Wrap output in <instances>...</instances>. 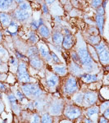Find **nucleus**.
I'll return each mask as SVG.
<instances>
[{
    "mask_svg": "<svg viewBox=\"0 0 109 123\" xmlns=\"http://www.w3.org/2000/svg\"><path fill=\"white\" fill-rule=\"evenodd\" d=\"M87 49H88V52L90 53V57H92V59L94 60L95 62H98V54H97V52L96 50H95L94 47L93 46V45L91 44H89V43H87Z\"/></svg>",
    "mask_w": 109,
    "mask_h": 123,
    "instance_id": "b1692460",
    "label": "nucleus"
},
{
    "mask_svg": "<svg viewBox=\"0 0 109 123\" xmlns=\"http://www.w3.org/2000/svg\"><path fill=\"white\" fill-rule=\"evenodd\" d=\"M17 79L20 82L22 83H29L30 82V76L28 70H27V66L25 62L21 61L19 62L18 66L17 68Z\"/></svg>",
    "mask_w": 109,
    "mask_h": 123,
    "instance_id": "20e7f679",
    "label": "nucleus"
},
{
    "mask_svg": "<svg viewBox=\"0 0 109 123\" xmlns=\"http://www.w3.org/2000/svg\"><path fill=\"white\" fill-rule=\"evenodd\" d=\"M53 42L57 46H62V43L63 40V34L60 31H54L52 35Z\"/></svg>",
    "mask_w": 109,
    "mask_h": 123,
    "instance_id": "a211bd4d",
    "label": "nucleus"
},
{
    "mask_svg": "<svg viewBox=\"0 0 109 123\" xmlns=\"http://www.w3.org/2000/svg\"><path fill=\"white\" fill-rule=\"evenodd\" d=\"M96 25L97 28L98 29L100 35L103 34V27L105 23V8L100 6L99 7L96 9Z\"/></svg>",
    "mask_w": 109,
    "mask_h": 123,
    "instance_id": "0eeeda50",
    "label": "nucleus"
},
{
    "mask_svg": "<svg viewBox=\"0 0 109 123\" xmlns=\"http://www.w3.org/2000/svg\"><path fill=\"white\" fill-rule=\"evenodd\" d=\"M60 2H61V3H62V4L65 5L68 1H67V0H60Z\"/></svg>",
    "mask_w": 109,
    "mask_h": 123,
    "instance_id": "de8ad7c7",
    "label": "nucleus"
},
{
    "mask_svg": "<svg viewBox=\"0 0 109 123\" xmlns=\"http://www.w3.org/2000/svg\"><path fill=\"white\" fill-rule=\"evenodd\" d=\"M98 122H100V123H108V119L105 118L104 117H102L99 118V121H98Z\"/></svg>",
    "mask_w": 109,
    "mask_h": 123,
    "instance_id": "79ce46f5",
    "label": "nucleus"
},
{
    "mask_svg": "<svg viewBox=\"0 0 109 123\" xmlns=\"http://www.w3.org/2000/svg\"><path fill=\"white\" fill-rule=\"evenodd\" d=\"M40 122L42 123H50L53 122V117L49 113H44L40 117Z\"/></svg>",
    "mask_w": 109,
    "mask_h": 123,
    "instance_id": "7c9ffc66",
    "label": "nucleus"
},
{
    "mask_svg": "<svg viewBox=\"0 0 109 123\" xmlns=\"http://www.w3.org/2000/svg\"><path fill=\"white\" fill-rule=\"evenodd\" d=\"M0 90H6L5 85H3V84H2L1 82H0Z\"/></svg>",
    "mask_w": 109,
    "mask_h": 123,
    "instance_id": "49530a36",
    "label": "nucleus"
},
{
    "mask_svg": "<svg viewBox=\"0 0 109 123\" xmlns=\"http://www.w3.org/2000/svg\"><path fill=\"white\" fill-rule=\"evenodd\" d=\"M37 49H38L39 55L41 57V58L44 59V60L47 62L52 61L50 50H49V49L47 47V45L45 44V43H39V45L37 46Z\"/></svg>",
    "mask_w": 109,
    "mask_h": 123,
    "instance_id": "9d476101",
    "label": "nucleus"
},
{
    "mask_svg": "<svg viewBox=\"0 0 109 123\" xmlns=\"http://www.w3.org/2000/svg\"><path fill=\"white\" fill-rule=\"evenodd\" d=\"M75 94H76V93H75ZM83 95H84L83 93H76V94H75L73 100H74V102L76 103V104L82 105V104H83Z\"/></svg>",
    "mask_w": 109,
    "mask_h": 123,
    "instance_id": "c756f323",
    "label": "nucleus"
},
{
    "mask_svg": "<svg viewBox=\"0 0 109 123\" xmlns=\"http://www.w3.org/2000/svg\"><path fill=\"white\" fill-rule=\"evenodd\" d=\"M69 71L71 73V75L76 77H80L81 75L84 73V70L83 67L80 65L77 64V63L74 62L72 60L69 63Z\"/></svg>",
    "mask_w": 109,
    "mask_h": 123,
    "instance_id": "4468645a",
    "label": "nucleus"
},
{
    "mask_svg": "<svg viewBox=\"0 0 109 123\" xmlns=\"http://www.w3.org/2000/svg\"><path fill=\"white\" fill-rule=\"evenodd\" d=\"M43 19L40 18L39 20H37V21H35V20H33L32 21L30 22V27L31 29L33 30L34 31H37L39 28V26L40 25H43Z\"/></svg>",
    "mask_w": 109,
    "mask_h": 123,
    "instance_id": "cd10ccee",
    "label": "nucleus"
},
{
    "mask_svg": "<svg viewBox=\"0 0 109 123\" xmlns=\"http://www.w3.org/2000/svg\"><path fill=\"white\" fill-rule=\"evenodd\" d=\"M45 1V3H46L47 5H51L53 3H54L55 0H44Z\"/></svg>",
    "mask_w": 109,
    "mask_h": 123,
    "instance_id": "a18cd8bd",
    "label": "nucleus"
},
{
    "mask_svg": "<svg viewBox=\"0 0 109 123\" xmlns=\"http://www.w3.org/2000/svg\"><path fill=\"white\" fill-rule=\"evenodd\" d=\"M16 94H17V99H19L20 101H23L24 98H25V94H24L22 92L19 91V90H17V93H16Z\"/></svg>",
    "mask_w": 109,
    "mask_h": 123,
    "instance_id": "4c0bfd02",
    "label": "nucleus"
},
{
    "mask_svg": "<svg viewBox=\"0 0 109 123\" xmlns=\"http://www.w3.org/2000/svg\"><path fill=\"white\" fill-rule=\"evenodd\" d=\"M71 59L74 62H76L77 64H79L81 66L80 60V58H79V56L76 51H72V52L71 53Z\"/></svg>",
    "mask_w": 109,
    "mask_h": 123,
    "instance_id": "2f4dec72",
    "label": "nucleus"
},
{
    "mask_svg": "<svg viewBox=\"0 0 109 123\" xmlns=\"http://www.w3.org/2000/svg\"><path fill=\"white\" fill-rule=\"evenodd\" d=\"M22 93L28 98L39 99L43 94V91L41 90L39 85L32 84V83H23L21 87Z\"/></svg>",
    "mask_w": 109,
    "mask_h": 123,
    "instance_id": "f03ea898",
    "label": "nucleus"
},
{
    "mask_svg": "<svg viewBox=\"0 0 109 123\" xmlns=\"http://www.w3.org/2000/svg\"><path fill=\"white\" fill-rule=\"evenodd\" d=\"M53 71L56 73V75L61 76H65L68 73V69L66 66H63V65H54L53 67Z\"/></svg>",
    "mask_w": 109,
    "mask_h": 123,
    "instance_id": "f3484780",
    "label": "nucleus"
},
{
    "mask_svg": "<svg viewBox=\"0 0 109 123\" xmlns=\"http://www.w3.org/2000/svg\"><path fill=\"white\" fill-rule=\"evenodd\" d=\"M98 94L94 91H88L83 95V104L85 106H92L98 101Z\"/></svg>",
    "mask_w": 109,
    "mask_h": 123,
    "instance_id": "6e6552de",
    "label": "nucleus"
},
{
    "mask_svg": "<svg viewBox=\"0 0 109 123\" xmlns=\"http://www.w3.org/2000/svg\"><path fill=\"white\" fill-rule=\"evenodd\" d=\"M12 21V17L5 12H0V23L3 28H7Z\"/></svg>",
    "mask_w": 109,
    "mask_h": 123,
    "instance_id": "2eb2a0df",
    "label": "nucleus"
},
{
    "mask_svg": "<svg viewBox=\"0 0 109 123\" xmlns=\"http://www.w3.org/2000/svg\"><path fill=\"white\" fill-rule=\"evenodd\" d=\"M37 31H38L39 35H41V36H42L43 38H44V39L49 38V36H50V35H51L49 29L48 28V27L44 25V24H43V25H39Z\"/></svg>",
    "mask_w": 109,
    "mask_h": 123,
    "instance_id": "6ab92c4d",
    "label": "nucleus"
},
{
    "mask_svg": "<svg viewBox=\"0 0 109 123\" xmlns=\"http://www.w3.org/2000/svg\"><path fill=\"white\" fill-rule=\"evenodd\" d=\"M42 10H43V12L44 13V14H48V8L46 3H43L42 5Z\"/></svg>",
    "mask_w": 109,
    "mask_h": 123,
    "instance_id": "ea45409f",
    "label": "nucleus"
},
{
    "mask_svg": "<svg viewBox=\"0 0 109 123\" xmlns=\"http://www.w3.org/2000/svg\"><path fill=\"white\" fill-rule=\"evenodd\" d=\"M101 41V37L100 35H90V36L87 38V42H88L89 44L91 45H95L97 43H98Z\"/></svg>",
    "mask_w": 109,
    "mask_h": 123,
    "instance_id": "393cba45",
    "label": "nucleus"
},
{
    "mask_svg": "<svg viewBox=\"0 0 109 123\" xmlns=\"http://www.w3.org/2000/svg\"><path fill=\"white\" fill-rule=\"evenodd\" d=\"M28 40H29V42L30 43H32V44H35V43H37L39 42L38 36H37L36 34H35V32L34 31H30Z\"/></svg>",
    "mask_w": 109,
    "mask_h": 123,
    "instance_id": "a878e982",
    "label": "nucleus"
},
{
    "mask_svg": "<svg viewBox=\"0 0 109 123\" xmlns=\"http://www.w3.org/2000/svg\"><path fill=\"white\" fill-rule=\"evenodd\" d=\"M28 58H29L30 65L33 68L36 69V70H40V69L43 68V61L39 54L35 55V56H32V57H30Z\"/></svg>",
    "mask_w": 109,
    "mask_h": 123,
    "instance_id": "ddd939ff",
    "label": "nucleus"
},
{
    "mask_svg": "<svg viewBox=\"0 0 109 123\" xmlns=\"http://www.w3.org/2000/svg\"><path fill=\"white\" fill-rule=\"evenodd\" d=\"M39 52H38V49H37V46H32L30 48H29V49L26 52V57H30L35 56V55H38Z\"/></svg>",
    "mask_w": 109,
    "mask_h": 123,
    "instance_id": "c85d7f7f",
    "label": "nucleus"
},
{
    "mask_svg": "<svg viewBox=\"0 0 109 123\" xmlns=\"http://www.w3.org/2000/svg\"><path fill=\"white\" fill-rule=\"evenodd\" d=\"M12 16L18 21H25L30 17V12L23 11V10L17 8L13 12Z\"/></svg>",
    "mask_w": 109,
    "mask_h": 123,
    "instance_id": "9b49d317",
    "label": "nucleus"
},
{
    "mask_svg": "<svg viewBox=\"0 0 109 123\" xmlns=\"http://www.w3.org/2000/svg\"><path fill=\"white\" fill-rule=\"evenodd\" d=\"M1 77H2V74H1V72H0V79H1Z\"/></svg>",
    "mask_w": 109,
    "mask_h": 123,
    "instance_id": "864d4df0",
    "label": "nucleus"
},
{
    "mask_svg": "<svg viewBox=\"0 0 109 123\" xmlns=\"http://www.w3.org/2000/svg\"><path fill=\"white\" fill-rule=\"evenodd\" d=\"M9 63L10 65H12V67H17L18 66V62H17V58H16L15 57L11 56L9 58Z\"/></svg>",
    "mask_w": 109,
    "mask_h": 123,
    "instance_id": "f704fd0d",
    "label": "nucleus"
},
{
    "mask_svg": "<svg viewBox=\"0 0 109 123\" xmlns=\"http://www.w3.org/2000/svg\"><path fill=\"white\" fill-rule=\"evenodd\" d=\"M80 77L85 83L95 82V81H97V80H98V76L96 75H91V74H88V73H83Z\"/></svg>",
    "mask_w": 109,
    "mask_h": 123,
    "instance_id": "aec40b11",
    "label": "nucleus"
},
{
    "mask_svg": "<svg viewBox=\"0 0 109 123\" xmlns=\"http://www.w3.org/2000/svg\"><path fill=\"white\" fill-rule=\"evenodd\" d=\"M2 40H3V35H2V32L0 31V43H2Z\"/></svg>",
    "mask_w": 109,
    "mask_h": 123,
    "instance_id": "3c124183",
    "label": "nucleus"
},
{
    "mask_svg": "<svg viewBox=\"0 0 109 123\" xmlns=\"http://www.w3.org/2000/svg\"><path fill=\"white\" fill-rule=\"evenodd\" d=\"M18 8L23 11H26V12H30L31 11V6L30 4L26 1H23L21 3H20L18 4Z\"/></svg>",
    "mask_w": 109,
    "mask_h": 123,
    "instance_id": "bb28decb",
    "label": "nucleus"
},
{
    "mask_svg": "<svg viewBox=\"0 0 109 123\" xmlns=\"http://www.w3.org/2000/svg\"><path fill=\"white\" fill-rule=\"evenodd\" d=\"M63 108H64V104L63 102L61 100H55L49 106L48 111L50 115H53V116H58L62 112Z\"/></svg>",
    "mask_w": 109,
    "mask_h": 123,
    "instance_id": "1a4fd4ad",
    "label": "nucleus"
},
{
    "mask_svg": "<svg viewBox=\"0 0 109 123\" xmlns=\"http://www.w3.org/2000/svg\"><path fill=\"white\" fill-rule=\"evenodd\" d=\"M99 113V107L98 106H93L89 108L86 110V115L88 116V117L90 119H92L94 116H97Z\"/></svg>",
    "mask_w": 109,
    "mask_h": 123,
    "instance_id": "5701e85b",
    "label": "nucleus"
},
{
    "mask_svg": "<svg viewBox=\"0 0 109 123\" xmlns=\"http://www.w3.org/2000/svg\"><path fill=\"white\" fill-rule=\"evenodd\" d=\"M50 54H51V58H52V61L54 62L55 63L60 64L61 61H60V59L58 58V57L56 55V53H55L54 52H50Z\"/></svg>",
    "mask_w": 109,
    "mask_h": 123,
    "instance_id": "c9c22d12",
    "label": "nucleus"
},
{
    "mask_svg": "<svg viewBox=\"0 0 109 123\" xmlns=\"http://www.w3.org/2000/svg\"><path fill=\"white\" fill-rule=\"evenodd\" d=\"M89 32H90V35H99V31H98V29L97 28V26H91L90 30H89Z\"/></svg>",
    "mask_w": 109,
    "mask_h": 123,
    "instance_id": "72a5a7b5",
    "label": "nucleus"
},
{
    "mask_svg": "<svg viewBox=\"0 0 109 123\" xmlns=\"http://www.w3.org/2000/svg\"><path fill=\"white\" fill-rule=\"evenodd\" d=\"M75 44V38L71 33L63 35V40L62 43V46L63 49L69 50Z\"/></svg>",
    "mask_w": 109,
    "mask_h": 123,
    "instance_id": "f8f14e48",
    "label": "nucleus"
},
{
    "mask_svg": "<svg viewBox=\"0 0 109 123\" xmlns=\"http://www.w3.org/2000/svg\"><path fill=\"white\" fill-rule=\"evenodd\" d=\"M108 106H109V102H108V101L104 102L103 104H101V106L99 107V112H103L107 108H108Z\"/></svg>",
    "mask_w": 109,
    "mask_h": 123,
    "instance_id": "e433bc0d",
    "label": "nucleus"
},
{
    "mask_svg": "<svg viewBox=\"0 0 109 123\" xmlns=\"http://www.w3.org/2000/svg\"><path fill=\"white\" fill-rule=\"evenodd\" d=\"M59 82V77L56 74H50L47 77L46 84L49 89H53L57 87Z\"/></svg>",
    "mask_w": 109,
    "mask_h": 123,
    "instance_id": "dca6fc26",
    "label": "nucleus"
},
{
    "mask_svg": "<svg viewBox=\"0 0 109 123\" xmlns=\"http://www.w3.org/2000/svg\"><path fill=\"white\" fill-rule=\"evenodd\" d=\"M27 108H28L30 110H34L35 109V106H34V104L33 102H30L28 104V106H27Z\"/></svg>",
    "mask_w": 109,
    "mask_h": 123,
    "instance_id": "c03bdc74",
    "label": "nucleus"
},
{
    "mask_svg": "<svg viewBox=\"0 0 109 123\" xmlns=\"http://www.w3.org/2000/svg\"><path fill=\"white\" fill-rule=\"evenodd\" d=\"M31 122H40V117L39 116V114H37V113L34 114L33 119Z\"/></svg>",
    "mask_w": 109,
    "mask_h": 123,
    "instance_id": "58836bf2",
    "label": "nucleus"
},
{
    "mask_svg": "<svg viewBox=\"0 0 109 123\" xmlns=\"http://www.w3.org/2000/svg\"><path fill=\"white\" fill-rule=\"evenodd\" d=\"M94 47L98 54V61L100 62V63L103 66H108L109 63V50L108 43L101 39L100 42L94 45Z\"/></svg>",
    "mask_w": 109,
    "mask_h": 123,
    "instance_id": "7ed1b4c3",
    "label": "nucleus"
},
{
    "mask_svg": "<svg viewBox=\"0 0 109 123\" xmlns=\"http://www.w3.org/2000/svg\"><path fill=\"white\" fill-rule=\"evenodd\" d=\"M77 54L79 56V58L80 60L81 67H84L87 71H91L94 70L95 62L93 60L92 57H90V53L88 52L86 45H82L79 47L77 49Z\"/></svg>",
    "mask_w": 109,
    "mask_h": 123,
    "instance_id": "f257e3e1",
    "label": "nucleus"
},
{
    "mask_svg": "<svg viewBox=\"0 0 109 123\" xmlns=\"http://www.w3.org/2000/svg\"><path fill=\"white\" fill-rule=\"evenodd\" d=\"M25 1V0H14V2L16 3H17V4H19L20 3H21V2Z\"/></svg>",
    "mask_w": 109,
    "mask_h": 123,
    "instance_id": "8fccbe9b",
    "label": "nucleus"
},
{
    "mask_svg": "<svg viewBox=\"0 0 109 123\" xmlns=\"http://www.w3.org/2000/svg\"><path fill=\"white\" fill-rule=\"evenodd\" d=\"M2 64H3V60H2V58L0 57V67L2 66Z\"/></svg>",
    "mask_w": 109,
    "mask_h": 123,
    "instance_id": "603ef678",
    "label": "nucleus"
},
{
    "mask_svg": "<svg viewBox=\"0 0 109 123\" xmlns=\"http://www.w3.org/2000/svg\"><path fill=\"white\" fill-rule=\"evenodd\" d=\"M103 0H91L90 1V6L94 9H97L98 7H99L100 6H102Z\"/></svg>",
    "mask_w": 109,
    "mask_h": 123,
    "instance_id": "473e14b6",
    "label": "nucleus"
},
{
    "mask_svg": "<svg viewBox=\"0 0 109 123\" xmlns=\"http://www.w3.org/2000/svg\"><path fill=\"white\" fill-rule=\"evenodd\" d=\"M7 98H8L9 103L12 106V108L13 111H15V112H17L18 111V104H17V97L15 96L13 94H9L7 95Z\"/></svg>",
    "mask_w": 109,
    "mask_h": 123,
    "instance_id": "412c9836",
    "label": "nucleus"
},
{
    "mask_svg": "<svg viewBox=\"0 0 109 123\" xmlns=\"http://www.w3.org/2000/svg\"><path fill=\"white\" fill-rule=\"evenodd\" d=\"M14 3V0H0V10L2 12L7 11Z\"/></svg>",
    "mask_w": 109,
    "mask_h": 123,
    "instance_id": "4be33fe9",
    "label": "nucleus"
},
{
    "mask_svg": "<svg viewBox=\"0 0 109 123\" xmlns=\"http://www.w3.org/2000/svg\"><path fill=\"white\" fill-rule=\"evenodd\" d=\"M83 122H94L91 119H85V120H84Z\"/></svg>",
    "mask_w": 109,
    "mask_h": 123,
    "instance_id": "09e8293b",
    "label": "nucleus"
},
{
    "mask_svg": "<svg viewBox=\"0 0 109 123\" xmlns=\"http://www.w3.org/2000/svg\"><path fill=\"white\" fill-rule=\"evenodd\" d=\"M63 90L66 94L69 95L74 94L79 90V84L76 76H71L67 79L64 84V87H63Z\"/></svg>",
    "mask_w": 109,
    "mask_h": 123,
    "instance_id": "39448f33",
    "label": "nucleus"
},
{
    "mask_svg": "<svg viewBox=\"0 0 109 123\" xmlns=\"http://www.w3.org/2000/svg\"><path fill=\"white\" fill-rule=\"evenodd\" d=\"M16 55H17V59H21V58H24V57H25V56L21 54V53H19L18 51H17V52H16Z\"/></svg>",
    "mask_w": 109,
    "mask_h": 123,
    "instance_id": "37998d69",
    "label": "nucleus"
},
{
    "mask_svg": "<svg viewBox=\"0 0 109 123\" xmlns=\"http://www.w3.org/2000/svg\"><path fill=\"white\" fill-rule=\"evenodd\" d=\"M63 113L69 120H75L81 115V108L77 105L69 104L63 108Z\"/></svg>",
    "mask_w": 109,
    "mask_h": 123,
    "instance_id": "423d86ee",
    "label": "nucleus"
},
{
    "mask_svg": "<svg viewBox=\"0 0 109 123\" xmlns=\"http://www.w3.org/2000/svg\"><path fill=\"white\" fill-rule=\"evenodd\" d=\"M103 117L105 118L109 119V108H107L106 110L103 112Z\"/></svg>",
    "mask_w": 109,
    "mask_h": 123,
    "instance_id": "a19ab883",
    "label": "nucleus"
}]
</instances>
